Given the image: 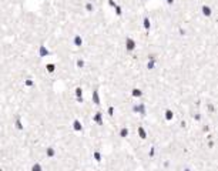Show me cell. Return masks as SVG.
Segmentation results:
<instances>
[{
    "instance_id": "obj_1",
    "label": "cell",
    "mask_w": 218,
    "mask_h": 171,
    "mask_svg": "<svg viewBox=\"0 0 218 171\" xmlns=\"http://www.w3.org/2000/svg\"><path fill=\"white\" fill-rule=\"evenodd\" d=\"M90 0H0V171H120L93 158L108 131L96 127L77 86L113 83L110 53L59 46L103 30Z\"/></svg>"
},
{
    "instance_id": "obj_2",
    "label": "cell",
    "mask_w": 218,
    "mask_h": 171,
    "mask_svg": "<svg viewBox=\"0 0 218 171\" xmlns=\"http://www.w3.org/2000/svg\"><path fill=\"white\" fill-rule=\"evenodd\" d=\"M88 4H90V3H88ZM88 4H87V6H88ZM100 32H101V30H100ZM97 33H99V32H97ZM79 36H80V34H79ZM79 36H76V40H74V43L77 41V39H79Z\"/></svg>"
}]
</instances>
